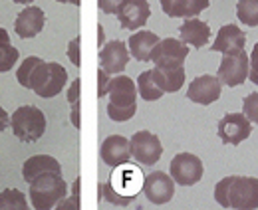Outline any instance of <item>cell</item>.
<instances>
[{"instance_id": "277c9868", "label": "cell", "mask_w": 258, "mask_h": 210, "mask_svg": "<svg viewBox=\"0 0 258 210\" xmlns=\"http://www.w3.org/2000/svg\"><path fill=\"white\" fill-rule=\"evenodd\" d=\"M10 127L18 141L36 143L46 133V115L36 105H22L10 115Z\"/></svg>"}, {"instance_id": "1f68e13d", "label": "cell", "mask_w": 258, "mask_h": 210, "mask_svg": "<svg viewBox=\"0 0 258 210\" xmlns=\"http://www.w3.org/2000/svg\"><path fill=\"white\" fill-rule=\"evenodd\" d=\"M248 80L258 86V42L252 48V54L248 56Z\"/></svg>"}, {"instance_id": "8d00e7d4", "label": "cell", "mask_w": 258, "mask_h": 210, "mask_svg": "<svg viewBox=\"0 0 258 210\" xmlns=\"http://www.w3.org/2000/svg\"><path fill=\"white\" fill-rule=\"evenodd\" d=\"M56 208H80V200H76V198H74V196H72V198H62V200H60V202H58V204H56Z\"/></svg>"}, {"instance_id": "8fae6325", "label": "cell", "mask_w": 258, "mask_h": 210, "mask_svg": "<svg viewBox=\"0 0 258 210\" xmlns=\"http://www.w3.org/2000/svg\"><path fill=\"white\" fill-rule=\"evenodd\" d=\"M143 194L153 204H167L175 196V180L163 171H153L143 177Z\"/></svg>"}, {"instance_id": "2e32d148", "label": "cell", "mask_w": 258, "mask_h": 210, "mask_svg": "<svg viewBox=\"0 0 258 210\" xmlns=\"http://www.w3.org/2000/svg\"><path fill=\"white\" fill-rule=\"evenodd\" d=\"M99 157L107 167H117L123 165L131 159V151H129V139L123 135H109L107 139H103L101 147H99Z\"/></svg>"}, {"instance_id": "52a82bcc", "label": "cell", "mask_w": 258, "mask_h": 210, "mask_svg": "<svg viewBox=\"0 0 258 210\" xmlns=\"http://www.w3.org/2000/svg\"><path fill=\"white\" fill-rule=\"evenodd\" d=\"M217 78L221 80L223 86H228V88L242 86L248 80V54L244 50L223 54Z\"/></svg>"}, {"instance_id": "484cf974", "label": "cell", "mask_w": 258, "mask_h": 210, "mask_svg": "<svg viewBox=\"0 0 258 210\" xmlns=\"http://www.w3.org/2000/svg\"><path fill=\"white\" fill-rule=\"evenodd\" d=\"M42 58H38V56H28V58H24L22 63L18 65V69H16V80H18V84L22 86V88H26V90H30V76H32L34 67L40 63Z\"/></svg>"}, {"instance_id": "d6986e66", "label": "cell", "mask_w": 258, "mask_h": 210, "mask_svg": "<svg viewBox=\"0 0 258 210\" xmlns=\"http://www.w3.org/2000/svg\"><path fill=\"white\" fill-rule=\"evenodd\" d=\"M68 84V72L62 63L58 61H48V74H46V80L44 84L40 86V90L36 91V95L44 97V99H50V97H56L60 91L66 88Z\"/></svg>"}, {"instance_id": "6da1fadb", "label": "cell", "mask_w": 258, "mask_h": 210, "mask_svg": "<svg viewBox=\"0 0 258 210\" xmlns=\"http://www.w3.org/2000/svg\"><path fill=\"white\" fill-rule=\"evenodd\" d=\"M215 200L223 208L252 210L258 208V179L230 175L217 182Z\"/></svg>"}, {"instance_id": "ba28073f", "label": "cell", "mask_w": 258, "mask_h": 210, "mask_svg": "<svg viewBox=\"0 0 258 210\" xmlns=\"http://www.w3.org/2000/svg\"><path fill=\"white\" fill-rule=\"evenodd\" d=\"M131 157L139 165H155L163 155V145L159 137L151 131H137L129 139Z\"/></svg>"}, {"instance_id": "4dcf8cb0", "label": "cell", "mask_w": 258, "mask_h": 210, "mask_svg": "<svg viewBox=\"0 0 258 210\" xmlns=\"http://www.w3.org/2000/svg\"><path fill=\"white\" fill-rule=\"evenodd\" d=\"M211 4V0H185V12L183 18H195L199 16L203 10H207Z\"/></svg>"}, {"instance_id": "603a6c76", "label": "cell", "mask_w": 258, "mask_h": 210, "mask_svg": "<svg viewBox=\"0 0 258 210\" xmlns=\"http://www.w3.org/2000/svg\"><path fill=\"white\" fill-rule=\"evenodd\" d=\"M137 93L145 101H157V99L163 97V91L157 88V84L151 78V69L139 74V78H137Z\"/></svg>"}, {"instance_id": "f1b7e54d", "label": "cell", "mask_w": 258, "mask_h": 210, "mask_svg": "<svg viewBox=\"0 0 258 210\" xmlns=\"http://www.w3.org/2000/svg\"><path fill=\"white\" fill-rule=\"evenodd\" d=\"M242 113L252 125H258V91H252L242 101Z\"/></svg>"}, {"instance_id": "30bf717a", "label": "cell", "mask_w": 258, "mask_h": 210, "mask_svg": "<svg viewBox=\"0 0 258 210\" xmlns=\"http://www.w3.org/2000/svg\"><path fill=\"white\" fill-rule=\"evenodd\" d=\"M219 139L225 145H240L252 133V123L244 117V113H226L219 121Z\"/></svg>"}, {"instance_id": "ffe728a7", "label": "cell", "mask_w": 258, "mask_h": 210, "mask_svg": "<svg viewBox=\"0 0 258 210\" xmlns=\"http://www.w3.org/2000/svg\"><path fill=\"white\" fill-rule=\"evenodd\" d=\"M42 173H62V165L52 155H34L24 161L22 165V177L26 182H30Z\"/></svg>"}, {"instance_id": "7a4b0ae2", "label": "cell", "mask_w": 258, "mask_h": 210, "mask_svg": "<svg viewBox=\"0 0 258 210\" xmlns=\"http://www.w3.org/2000/svg\"><path fill=\"white\" fill-rule=\"evenodd\" d=\"M107 95H109L107 115L111 121L123 123L135 115V111H137V86L131 78L117 74L113 80H109Z\"/></svg>"}, {"instance_id": "8992f818", "label": "cell", "mask_w": 258, "mask_h": 210, "mask_svg": "<svg viewBox=\"0 0 258 210\" xmlns=\"http://www.w3.org/2000/svg\"><path fill=\"white\" fill-rule=\"evenodd\" d=\"M205 173V165L203 161L193 155V153H179L171 159L169 165V175L181 186H193L203 179Z\"/></svg>"}, {"instance_id": "e575fe53", "label": "cell", "mask_w": 258, "mask_h": 210, "mask_svg": "<svg viewBox=\"0 0 258 210\" xmlns=\"http://www.w3.org/2000/svg\"><path fill=\"white\" fill-rule=\"evenodd\" d=\"M80 90H82V82H80V78H76L72 82L70 90H68V103H70V107L76 105V103H80Z\"/></svg>"}, {"instance_id": "f546056e", "label": "cell", "mask_w": 258, "mask_h": 210, "mask_svg": "<svg viewBox=\"0 0 258 210\" xmlns=\"http://www.w3.org/2000/svg\"><path fill=\"white\" fill-rule=\"evenodd\" d=\"M161 10L169 18H183L185 0H161Z\"/></svg>"}, {"instance_id": "ab89813d", "label": "cell", "mask_w": 258, "mask_h": 210, "mask_svg": "<svg viewBox=\"0 0 258 210\" xmlns=\"http://www.w3.org/2000/svg\"><path fill=\"white\" fill-rule=\"evenodd\" d=\"M97 34H99V46H103V42H105V34H103V28H101V26L97 28Z\"/></svg>"}, {"instance_id": "60d3db41", "label": "cell", "mask_w": 258, "mask_h": 210, "mask_svg": "<svg viewBox=\"0 0 258 210\" xmlns=\"http://www.w3.org/2000/svg\"><path fill=\"white\" fill-rule=\"evenodd\" d=\"M12 2H16V4H24V6H26V4H32L34 0H12Z\"/></svg>"}, {"instance_id": "5bb4252c", "label": "cell", "mask_w": 258, "mask_h": 210, "mask_svg": "<svg viewBox=\"0 0 258 210\" xmlns=\"http://www.w3.org/2000/svg\"><path fill=\"white\" fill-rule=\"evenodd\" d=\"M129 58V48L121 40H111L99 50V67L105 69L109 76H117L125 69Z\"/></svg>"}, {"instance_id": "5b68a950", "label": "cell", "mask_w": 258, "mask_h": 210, "mask_svg": "<svg viewBox=\"0 0 258 210\" xmlns=\"http://www.w3.org/2000/svg\"><path fill=\"white\" fill-rule=\"evenodd\" d=\"M187 56H189V46L177 38H163V40L159 38V42L151 50V61L157 67L165 69L183 67Z\"/></svg>"}, {"instance_id": "4316f807", "label": "cell", "mask_w": 258, "mask_h": 210, "mask_svg": "<svg viewBox=\"0 0 258 210\" xmlns=\"http://www.w3.org/2000/svg\"><path fill=\"white\" fill-rule=\"evenodd\" d=\"M20 58V52L12 44H0V74L12 69Z\"/></svg>"}, {"instance_id": "ac0fdd59", "label": "cell", "mask_w": 258, "mask_h": 210, "mask_svg": "<svg viewBox=\"0 0 258 210\" xmlns=\"http://www.w3.org/2000/svg\"><path fill=\"white\" fill-rule=\"evenodd\" d=\"M179 40L187 46H193V48H203L207 46V42L211 40V26L203 20H199L197 16L195 18H185L183 26L179 28Z\"/></svg>"}, {"instance_id": "d590c367", "label": "cell", "mask_w": 258, "mask_h": 210, "mask_svg": "<svg viewBox=\"0 0 258 210\" xmlns=\"http://www.w3.org/2000/svg\"><path fill=\"white\" fill-rule=\"evenodd\" d=\"M121 2L123 0H97V6H99V10L103 14H115Z\"/></svg>"}, {"instance_id": "d4e9b609", "label": "cell", "mask_w": 258, "mask_h": 210, "mask_svg": "<svg viewBox=\"0 0 258 210\" xmlns=\"http://www.w3.org/2000/svg\"><path fill=\"white\" fill-rule=\"evenodd\" d=\"M236 16L246 26H258V0H238Z\"/></svg>"}, {"instance_id": "9c48e42d", "label": "cell", "mask_w": 258, "mask_h": 210, "mask_svg": "<svg viewBox=\"0 0 258 210\" xmlns=\"http://www.w3.org/2000/svg\"><path fill=\"white\" fill-rule=\"evenodd\" d=\"M107 182H109V186H111L117 194L135 200L137 192H139L141 186H143V175H141V171H139L135 165H129V161H127V163H123V165L113 167V173H111V177H109Z\"/></svg>"}, {"instance_id": "44dd1931", "label": "cell", "mask_w": 258, "mask_h": 210, "mask_svg": "<svg viewBox=\"0 0 258 210\" xmlns=\"http://www.w3.org/2000/svg\"><path fill=\"white\" fill-rule=\"evenodd\" d=\"M159 42V36L149 30L133 32L127 40L129 54L137 61H151V50Z\"/></svg>"}, {"instance_id": "4fadbf2b", "label": "cell", "mask_w": 258, "mask_h": 210, "mask_svg": "<svg viewBox=\"0 0 258 210\" xmlns=\"http://www.w3.org/2000/svg\"><path fill=\"white\" fill-rule=\"evenodd\" d=\"M221 91H223V84L217 76L203 74L189 84L187 99L199 105H211L221 97Z\"/></svg>"}, {"instance_id": "836d02e7", "label": "cell", "mask_w": 258, "mask_h": 210, "mask_svg": "<svg viewBox=\"0 0 258 210\" xmlns=\"http://www.w3.org/2000/svg\"><path fill=\"white\" fill-rule=\"evenodd\" d=\"M97 97H103V95H107V88H109V74L105 72V69H101L99 67V72H97Z\"/></svg>"}, {"instance_id": "83f0119b", "label": "cell", "mask_w": 258, "mask_h": 210, "mask_svg": "<svg viewBox=\"0 0 258 210\" xmlns=\"http://www.w3.org/2000/svg\"><path fill=\"white\" fill-rule=\"evenodd\" d=\"M99 196H101L103 200L115 204V206H129V204L133 202V198H127V196L117 194V192L109 186V182H101V184H99Z\"/></svg>"}, {"instance_id": "7bdbcfd3", "label": "cell", "mask_w": 258, "mask_h": 210, "mask_svg": "<svg viewBox=\"0 0 258 210\" xmlns=\"http://www.w3.org/2000/svg\"><path fill=\"white\" fill-rule=\"evenodd\" d=\"M56 2H60V4H68V2H66V0H56Z\"/></svg>"}, {"instance_id": "b9f144b4", "label": "cell", "mask_w": 258, "mask_h": 210, "mask_svg": "<svg viewBox=\"0 0 258 210\" xmlns=\"http://www.w3.org/2000/svg\"><path fill=\"white\" fill-rule=\"evenodd\" d=\"M66 2H68V4H74V6H80L82 0H66Z\"/></svg>"}, {"instance_id": "7402d4cb", "label": "cell", "mask_w": 258, "mask_h": 210, "mask_svg": "<svg viewBox=\"0 0 258 210\" xmlns=\"http://www.w3.org/2000/svg\"><path fill=\"white\" fill-rule=\"evenodd\" d=\"M151 78L163 93H177L185 86V65L183 67H173V69H165V67L155 65L151 69Z\"/></svg>"}, {"instance_id": "e0dca14e", "label": "cell", "mask_w": 258, "mask_h": 210, "mask_svg": "<svg viewBox=\"0 0 258 210\" xmlns=\"http://www.w3.org/2000/svg\"><path fill=\"white\" fill-rule=\"evenodd\" d=\"M244 44H246V34L240 30L236 24H225L217 34L211 50L213 52H221V54H228V52L244 50Z\"/></svg>"}, {"instance_id": "3957f363", "label": "cell", "mask_w": 258, "mask_h": 210, "mask_svg": "<svg viewBox=\"0 0 258 210\" xmlns=\"http://www.w3.org/2000/svg\"><path fill=\"white\" fill-rule=\"evenodd\" d=\"M28 184V196L36 210L56 208V204L68 196V184L62 179V173H42Z\"/></svg>"}, {"instance_id": "74e56055", "label": "cell", "mask_w": 258, "mask_h": 210, "mask_svg": "<svg viewBox=\"0 0 258 210\" xmlns=\"http://www.w3.org/2000/svg\"><path fill=\"white\" fill-rule=\"evenodd\" d=\"M8 125H10V117H8V111L0 105V133L2 131H6L8 129Z\"/></svg>"}, {"instance_id": "cb8c5ba5", "label": "cell", "mask_w": 258, "mask_h": 210, "mask_svg": "<svg viewBox=\"0 0 258 210\" xmlns=\"http://www.w3.org/2000/svg\"><path fill=\"white\" fill-rule=\"evenodd\" d=\"M28 200L22 190L18 188H6L0 192V210H26Z\"/></svg>"}, {"instance_id": "f35d334b", "label": "cell", "mask_w": 258, "mask_h": 210, "mask_svg": "<svg viewBox=\"0 0 258 210\" xmlns=\"http://www.w3.org/2000/svg\"><path fill=\"white\" fill-rule=\"evenodd\" d=\"M0 44H10V36L4 28H0Z\"/></svg>"}, {"instance_id": "d6a6232c", "label": "cell", "mask_w": 258, "mask_h": 210, "mask_svg": "<svg viewBox=\"0 0 258 210\" xmlns=\"http://www.w3.org/2000/svg\"><path fill=\"white\" fill-rule=\"evenodd\" d=\"M80 36H76V38H72V42L68 44V58L70 61L76 65V67H80V63H82V58H80Z\"/></svg>"}, {"instance_id": "9a60e30c", "label": "cell", "mask_w": 258, "mask_h": 210, "mask_svg": "<svg viewBox=\"0 0 258 210\" xmlns=\"http://www.w3.org/2000/svg\"><path fill=\"white\" fill-rule=\"evenodd\" d=\"M44 24H46L44 10L40 6H26L14 20V32L22 40H28V38H36L44 30Z\"/></svg>"}, {"instance_id": "7c38bea8", "label": "cell", "mask_w": 258, "mask_h": 210, "mask_svg": "<svg viewBox=\"0 0 258 210\" xmlns=\"http://www.w3.org/2000/svg\"><path fill=\"white\" fill-rule=\"evenodd\" d=\"M117 20L123 30H139L147 24L151 16V8L147 0H123L117 8Z\"/></svg>"}]
</instances>
